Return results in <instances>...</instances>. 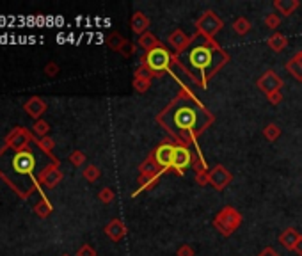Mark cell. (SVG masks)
Segmentation results:
<instances>
[{"label": "cell", "instance_id": "obj_1", "mask_svg": "<svg viewBox=\"0 0 302 256\" xmlns=\"http://www.w3.org/2000/svg\"><path fill=\"white\" fill-rule=\"evenodd\" d=\"M214 121V114L187 88L179 89L157 116V123L183 146L196 144L197 137L206 132Z\"/></svg>", "mask_w": 302, "mask_h": 256}, {"label": "cell", "instance_id": "obj_2", "mask_svg": "<svg viewBox=\"0 0 302 256\" xmlns=\"http://www.w3.org/2000/svg\"><path fill=\"white\" fill-rule=\"evenodd\" d=\"M228 61L229 55L217 45V41L204 36H201V43H194L192 39L182 55H174V63L201 88H208L210 78L215 77Z\"/></svg>", "mask_w": 302, "mask_h": 256}, {"label": "cell", "instance_id": "obj_3", "mask_svg": "<svg viewBox=\"0 0 302 256\" xmlns=\"http://www.w3.org/2000/svg\"><path fill=\"white\" fill-rule=\"evenodd\" d=\"M172 63H174V55H171V52H169L164 45L149 50V52H146L144 55L141 57V64H144V66L148 68L153 77H160L165 71H171Z\"/></svg>", "mask_w": 302, "mask_h": 256}, {"label": "cell", "instance_id": "obj_4", "mask_svg": "<svg viewBox=\"0 0 302 256\" xmlns=\"http://www.w3.org/2000/svg\"><path fill=\"white\" fill-rule=\"evenodd\" d=\"M244 217L235 207H224L214 219V226L217 228V232L224 237H229L240 228Z\"/></svg>", "mask_w": 302, "mask_h": 256}, {"label": "cell", "instance_id": "obj_5", "mask_svg": "<svg viewBox=\"0 0 302 256\" xmlns=\"http://www.w3.org/2000/svg\"><path fill=\"white\" fill-rule=\"evenodd\" d=\"M222 27H224V21L219 18V14H215L214 11H210V9L204 11V13L201 14L196 21L197 32H199L201 36H204V38H208V39H214L215 36L221 32Z\"/></svg>", "mask_w": 302, "mask_h": 256}, {"label": "cell", "instance_id": "obj_6", "mask_svg": "<svg viewBox=\"0 0 302 256\" xmlns=\"http://www.w3.org/2000/svg\"><path fill=\"white\" fill-rule=\"evenodd\" d=\"M174 150L176 144L172 140H164L160 143L151 153V158L155 160V164L158 165L162 173H167L169 169H172V160H174Z\"/></svg>", "mask_w": 302, "mask_h": 256}, {"label": "cell", "instance_id": "obj_7", "mask_svg": "<svg viewBox=\"0 0 302 256\" xmlns=\"http://www.w3.org/2000/svg\"><path fill=\"white\" fill-rule=\"evenodd\" d=\"M11 167L16 175L21 176H31L32 171L36 167V157L31 150H23V151H18L14 153V157L11 158Z\"/></svg>", "mask_w": 302, "mask_h": 256}, {"label": "cell", "instance_id": "obj_8", "mask_svg": "<svg viewBox=\"0 0 302 256\" xmlns=\"http://www.w3.org/2000/svg\"><path fill=\"white\" fill-rule=\"evenodd\" d=\"M31 140H32V135L27 132V130L21 128V127H16V128H13L9 133H7L6 148H11L14 153H18V151L27 150Z\"/></svg>", "mask_w": 302, "mask_h": 256}, {"label": "cell", "instance_id": "obj_9", "mask_svg": "<svg viewBox=\"0 0 302 256\" xmlns=\"http://www.w3.org/2000/svg\"><path fill=\"white\" fill-rule=\"evenodd\" d=\"M194 162V153L190 151L189 146H183V144H176L174 150V160H172V171L183 175L189 167H192Z\"/></svg>", "mask_w": 302, "mask_h": 256}, {"label": "cell", "instance_id": "obj_10", "mask_svg": "<svg viewBox=\"0 0 302 256\" xmlns=\"http://www.w3.org/2000/svg\"><path fill=\"white\" fill-rule=\"evenodd\" d=\"M233 182V175L222 164H217L208 173V185H212L215 190H224Z\"/></svg>", "mask_w": 302, "mask_h": 256}, {"label": "cell", "instance_id": "obj_11", "mask_svg": "<svg viewBox=\"0 0 302 256\" xmlns=\"http://www.w3.org/2000/svg\"><path fill=\"white\" fill-rule=\"evenodd\" d=\"M256 86H258V89H260V91L265 93V95H272V93H276V91H281L283 78L279 77L276 71L268 70V71H265V73L261 75L260 78H258Z\"/></svg>", "mask_w": 302, "mask_h": 256}, {"label": "cell", "instance_id": "obj_12", "mask_svg": "<svg viewBox=\"0 0 302 256\" xmlns=\"http://www.w3.org/2000/svg\"><path fill=\"white\" fill-rule=\"evenodd\" d=\"M61 180H63V171L59 169V162L48 164L38 176V182L41 183V185L48 187V189H53L55 185H59Z\"/></svg>", "mask_w": 302, "mask_h": 256}, {"label": "cell", "instance_id": "obj_13", "mask_svg": "<svg viewBox=\"0 0 302 256\" xmlns=\"http://www.w3.org/2000/svg\"><path fill=\"white\" fill-rule=\"evenodd\" d=\"M190 41H192V38H189V36H187L185 32L182 31V29H176V31H172L171 34H169V38H167L169 46L174 50L176 55H182V53L190 46Z\"/></svg>", "mask_w": 302, "mask_h": 256}, {"label": "cell", "instance_id": "obj_14", "mask_svg": "<svg viewBox=\"0 0 302 256\" xmlns=\"http://www.w3.org/2000/svg\"><path fill=\"white\" fill-rule=\"evenodd\" d=\"M23 110L28 114V116L34 118V120L38 121L39 118H41L43 114H45V110H46V103H45V100L39 98V96H32V98H28L27 102H25Z\"/></svg>", "mask_w": 302, "mask_h": 256}, {"label": "cell", "instance_id": "obj_15", "mask_svg": "<svg viewBox=\"0 0 302 256\" xmlns=\"http://www.w3.org/2000/svg\"><path fill=\"white\" fill-rule=\"evenodd\" d=\"M105 235L109 237L112 242H119L127 235V226L121 219H112L109 224L105 226Z\"/></svg>", "mask_w": 302, "mask_h": 256}, {"label": "cell", "instance_id": "obj_16", "mask_svg": "<svg viewBox=\"0 0 302 256\" xmlns=\"http://www.w3.org/2000/svg\"><path fill=\"white\" fill-rule=\"evenodd\" d=\"M300 239V233L295 228H286L285 232L279 235V244L285 247L286 251H293Z\"/></svg>", "mask_w": 302, "mask_h": 256}, {"label": "cell", "instance_id": "obj_17", "mask_svg": "<svg viewBox=\"0 0 302 256\" xmlns=\"http://www.w3.org/2000/svg\"><path fill=\"white\" fill-rule=\"evenodd\" d=\"M130 27H132V31H134L135 34L142 36L144 32H148V29H149V18L146 16L144 13L137 11V13H134V16H132Z\"/></svg>", "mask_w": 302, "mask_h": 256}, {"label": "cell", "instance_id": "obj_18", "mask_svg": "<svg viewBox=\"0 0 302 256\" xmlns=\"http://www.w3.org/2000/svg\"><path fill=\"white\" fill-rule=\"evenodd\" d=\"M285 68H286V71H290V75H292L295 80L302 82V50L297 52L295 55L285 64Z\"/></svg>", "mask_w": 302, "mask_h": 256}, {"label": "cell", "instance_id": "obj_19", "mask_svg": "<svg viewBox=\"0 0 302 256\" xmlns=\"http://www.w3.org/2000/svg\"><path fill=\"white\" fill-rule=\"evenodd\" d=\"M139 171H141V175L139 176H144V178H160V175H162V171L158 169V165L155 164V160L151 158V155L146 158L144 162H142L141 167H139Z\"/></svg>", "mask_w": 302, "mask_h": 256}, {"label": "cell", "instance_id": "obj_20", "mask_svg": "<svg viewBox=\"0 0 302 256\" xmlns=\"http://www.w3.org/2000/svg\"><path fill=\"white\" fill-rule=\"evenodd\" d=\"M137 45L141 46L144 52H149V50L157 48V46H160V41L157 39V36L153 34V32H144L142 36H139L137 39Z\"/></svg>", "mask_w": 302, "mask_h": 256}, {"label": "cell", "instance_id": "obj_21", "mask_svg": "<svg viewBox=\"0 0 302 256\" xmlns=\"http://www.w3.org/2000/svg\"><path fill=\"white\" fill-rule=\"evenodd\" d=\"M267 43L272 52H283V50L286 48V45H288V38H286L285 34H281V32H274V34L268 38Z\"/></svg>", "mask_w": 302, "mask_h": 256}, {"label": "cell", "instance_id": "obj_22", "mask_svg": "<svg viewBox=\"0 0 302 256\" xmlns=\"http://www.w3.org/2000/svg\"><path fill=\"white\" fill-rule=\"evenodd\" d=\"M299 6H300L299 0H276L274 2L276 9H278L281 14H286V16H290L293 11L299 9Z\"/></svg>", "mask_w": 302, "mask_h": 256}, {"label": "cell", "instance_id": "obj_23", "mask_svg": "<svg viewBox=\"0 0 302 256\" xmlns=\"http://www.w3.org/2000/svg\"><path fill=\"white\" fill-rule=\"evenodd\" d=\"M251 29H253V27H251V21L247 20V18H244V16L236 18V20L233 21V31H235L238 36H246V34H249Z\"/></svg>", "mask_w": 302, "mask_h": 256}, {"label": "cell", "instance_id": "obj_24", "mask_svg": "<svg viewBox=\"0 0 302 256\" xmlns=\"http://www.w3.org/2000/svg\"><path fill=\"white\" fill-rule=\"evenodd\" d=\"M34 212H36V214H38L41 219H45V217H48V215L53 212V207H52V203H50V201L46 200V197H43V200L39 201V203L34 207Z\"/></svg>", "mask_w": 302, "mask_h": 256}, {"label": "cell", "instance_id": "obj_25", "mask_svg": "<svg viewBox=\"0 0 302 256\" xmlns=\"http://www.w3.org/2000/svg\"><path fill=\"white\" fill-rule=\"evenodd\" d=\"M127 41H128V39H125L123 36L119 34V32H112V34L107 38V45H109V48L116 50V52H119Z\"/></svg>", "mask_w": 302, "mask_h": 256}, {"label": "cell", "instance_id": "obj_26", "mask_svg": "<svg viewBox=\"0 0 302 256\" xmlns=\"http://www.w3.org/2000/svg\"><path fill=\"white\" fill-rule=\"evenodd\" d=\"M38 146L41 148L43 151H45L46 155H50V158H52V162H59L57 158H53V155H52V151H53V148H55V143H53V139L52 137H41V139H38Z\"/></svg>", "mask_w": 302, "mask_h": 256}, {"label": "cell", "instance_id": "obj_27", "mask_svg": "<svg viewBox=\"0 0 302 256\" xmlns=\"http://www.w3.org/2000/svg\"><path fill=\"white\" fill-rule=\"evenodd\" d=\"M263 135H265V139H267L268 143H276V140L281 137V128H279L278 125L270 123V125H267V127L263 128Z\"/></svg>", "mask_w": 302, "mask_h": 256}, {"label": "cell", "instance_id": "obj_28", "mask_svg": "<svg viewBox=\"0 0 302 256\" xmlns=\"http://www.w3.org/2000/svg\"><path fill=\"white\" fill-rule=\"evenodd\" d=\"M82 176H84L87 182L95 183L96 180L102 176V171H100V169L96 167L95 164H89V165H85V167H84V171H82Z\"/></svg>", "mask_w": 302, "mask_h": 256}, {"label": "cell", "instance_id": "obj_29", "mask_svg": "<svg viewBox=\"0 0 302 256\" xmlns=\"http://www.w3.org/2000/svg\"><path fill=\"white\" fill-rule=\"evenodd\" d=\"M48 130H50V125L43 120L34 121V125H32V133H34L36 137H39V139H41V137H46Z\"/></svg>", "mask_w": 302, "mask_h": 256}, {"label": "cell", "instance_id": "obj_30", "mask_svg": "<svg viewBox=\"0 0 302 256\" xmlns=\"http://www.w3.org/2000/svg\"><path fill=\"white\" fill-rule=\"evenodd\" d=\"M85 155H84V151H80V150H75V151H71L70 153V162L75 165V167H80V165H84L85 164Z\"/></svg>", "mask_w": 302, "mask_h": 256}, {"label": "cell", "instance_id": "obj_31", "mask_svg": "<svg viewBox=\"0 0 302 256\" xmlns=\"http://www.w3.org/2000/svg\"><path fill=\"white\" fill-rule=\"evenodd\" d=\"M114 197H116V194H114V190L110 189V187H103V189L100 190V194H98V200L102 201V203H105V205L112 203Z\"/></svg>", "mask_w": 302, "mask_h": 256}, {"label": "cell", "instance_id": "obj_32", "mask_svg": "<svg viewBox=\"0 0 302 256\" xmlns=\"http://www.w3.org/2000/svg\"><path fill=\"white\" fill-rule=\"evenodd\" d=\"M151 88V80L146 78H134V89L137 93H146Z\"/></svg>", "mask_w": 302, "mask_h": 256}, {"label": "cell", "instance_id": "obj_33", "mask_svg": "<svg viewBox=\"0 0 302 256\" xmlns=\"http://www.w3.org/2000/svg\"><path fill=\"white\" fill-rule=\"evenodd\" d=\"M134 78H146V80H151L153 75H151V71L144 66V64H139V68L135 70V73H134Z\"/></svg>", "mask_w": 302, "mask_h": 256}, {"label": "cell", "instance_id": "obj_34", "mask_svg": "<svg viewBox=\"0 0 302 256\" xmlns=\"http://www.w3.org/2000/svg\"><path fill=\"white\" fill-rule=\"evenodd\" d=\"M279 23H281V18H279L278 14L270 13V14H267V16H265V25H267L268 29H278Z\"/></svg>", "mask_w": 302, "mask_h": 256}, {"label": "cell", "instance_id": "obj_35", "mask_svg": "<svg viewBox=\"0 0 302 256\" xmlns=\"http://www.w3.org/2000/svg\"><path fill=\"white\" fill-rule=\"evenodd\" d=\"M135 48H137V46H135L134 43H132V41H127V43L123 45V48L119 50V53H121L123 57H132V55L135 53Z\"/></svg>", "mask_w": 302, "mask_h": 256}, {"label": "cell", "instance_id": "obj_36", "mask_svg": "<svg viewBox=\"0 0 302 256\" xmlns=\"http://www.w3.org/2000/svg\"><path fill=\"white\" fill-rule=\"evenodd\" d=\"M77 256H96V249L91 244H84V246L77 251Z\"/></svg>", "mask_w": 302, "mask_h": 256}, {"label": "cell", "instance_id": "obj_37", "mask_svg": "<svg viewBox=\"0 0 302 256\" xmlns=\"http://www.w3.org/2000/svg\"><path fill=\"white\" fill-rule=\"evenodd\" d=\"M196 254V251H194L192 246H189V244H183V246L178 247V251H176V256H194Z\"/></svg>", "mask_w": 302, "mask_h": 256}, {"label": "cell", "instance_id": "obj_38", "mask_svg": "<svg viewBox=\"0 0 302 256\" xmlns=\"http://www.w3.org/2000/svg\"><path fill=\"white\" fill-rule=\"evenodd\" d=\"M59 73V64L57 63H48L45 66V75L46 77H55Z\"/></svg>", "mask_w": 302, "mask_h": 256}, {"label": "cell", "instance_id": "obj_39", "mask_svg": "<svg viewBox=\"0 0 302 256\" xmlns=\"http://www.w3.org/2000/svg\"><path fill=\"white\" fill-rule=\"evenodd\" d=\"M267 100L270 105H279V103L283 102V93L276 91V93H272V95H267Z\"/></svg>", "mask_w": 302, "mask_h": 256}, {"label": "cell", "instance_id": "obj_40", "mask_svg": "<svg viewBox=\"0 0 302 256\" xmlns=\"http://www.w3.org/2000/svg\"><path fill=\"white\" fill-rule=\"evenodd\" d=\"M208 173H210V171L196 173V182H197V185H208Z\"/></svg>", "mask_w": 302, "mask_h": 256}, {"label": "cell", "instance_id": "obj_41", "mask_svg": "<svg viewBox=\"0 0 302 256\" xmlns=\"http://www.w3.org/2000/svg\"><path fill=\"white\" fill-rule=\"evenodd\" d=\"M258 256H279V253L274 249V247H265V249L261 251V253L258 254Z\"/></svg>", "mask_w": 302, "mask_h": 256}, {"label": "cell", "instance_id": "obj_42", "mask_svg": "<svg viewBox=\"0 0 302 256\" xmlns=\"http://www.w3.org/2000/svg\"><path fill=\"white\" fill-rule=\"evenodd\" d=\"M293 253H295L297 256H302V235H300V239H299V242H297V246H295V249H293Z\"/></svg>", "mask_w": 302, "mask_h": 256}, {"label": "cell", "instance_id": "obj_43", "mask_svg": "<svg viewBox=\"0 0 302 256\" xmlns=\"http://www.w3.org/2000/svg\"><path fill=\"white\" fill-rule=\"evenodd\" d=\"M63 256H70V254H63Z\"/></svg>", "mask_w": 302, "mask_h": 256}]
</instances>
